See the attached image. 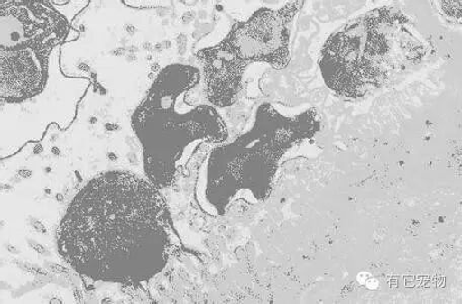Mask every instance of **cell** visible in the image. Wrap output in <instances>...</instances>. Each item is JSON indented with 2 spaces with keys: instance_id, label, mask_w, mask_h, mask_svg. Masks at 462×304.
I'll return each mask as SVG.
<instances>
[{
  "instance_id": "1",
  "label": "cell",
  "mask_w": 462,
  "mask_h": 304,
  "mask_svg": "<svg viewBox=\"0 0 462 304\" xmlns=\"http://www.w3.org/2000/svg\"><path fill=\"white\" fill-rule=\"evenodd\" d=\"M176 241L160 189L126 171L90 180L57 230L61 258L79 274L106 283L151 281L166 268Z\"/></svg>"
},
{
  "instance_id": "2",
  "label": "cell",
  "mask_w": 462,
  "mask_h": 304,
  "mask_svg": "<svg viewBox=\"0 0 462 304\" xmlns=\"http://www.w3.org/2000/svg\"><path fill=\"white\" fill-rule=\"evenodd\" d=\"M201 76L191 65H169L132 116V129L143 147L145 175L159 189L171 186L189 146L227 141V127L216 106L186 102Z\"/></svg>"
},
{
  "instance_id": "3",
  "label": "cell",
  "mask_w": 462,
  "mask_h": 304,
  "mask_svg": "<svg viewBox=\"0 0 462 304\" xmlns=\"http://www.w3.org/2000/svg\"><path fill=\"white\" fill-rule=\"evenodd\" d=\"M424 54L407 16L398 8L382 7L329 37L320 51L319 69L333 92L360 97Z\"/></svg>"
},
{
  "instance_id": "4",
  "label": "cell",
  "mask_w": 462,
  "mask_h": 304,
  "mask_svg": "<svg viewBox=\"0 0 462 304\" xmlns=\"http://www.w3.org/2000/svg\"><path fill=\"white\" fill-rule=\"evenodd\" d=\"M319 129L315 110L289 118L271 105H262L249 133L211 152L206 168V201L220 216L226 215L231 201L243 190H249L259 201H266L273 188L279 161Z\"/></svg>"
},
{
  "instance_id": "5",
  "label": "cell",
  "mask_w": 462,
  "mask_h": 304,
  "mask_svg": "<svg viewBox=\"0 0 462 304\" xmlns=\"http://www.w3.org/2000/svg\"><path fill=\"white\" fill-rule=\"evenodd\" d=\"M303 5L292 2L278 10L260 8L249 20L235 23L219 44L197 52L212 106L226 108L236 103L251 64L267 63L276 69L287 67L292 23Z\"/></svg>"
},
{
  "instance_id": "6",
  "label": "cell",
  "mask_w": 462,
  "mask_h": 304,
  "mask_svg": "<svg viewBox=\"0 0 462 304\" xmlns=\"http://www.w3.org/2000/svg\"><path fill=\"white\" fill-rule=\"evenodd\" d=\"M70 23L43 0L0 2V51L52 54L68 38Z\"/></svg>"
},
{
  "instance_id": "7",
  "label": "cell",
  "mask_w": 462,
  "mask_h": 304,
  "mask_svg": "<svg viewBox=\"0 0 462 304\" xmlns=\"http://www.w3.org/2000/svg\"><path fill=\"white\" fill-rule=\"evenodd\" d=\"M441 10L445 14L455 18L456 20L461 19V2H442Z\"/></svg>"
},
{
  "instance_id": "8",
  "label": "cell",
  "mask_w": 462,
  "mask_h": 304,
  "mask_svg": "<svg viewBox=\"0 0 462 304\" xmlns=\"http://www.w3.org/2000/svg\"><path fill=\"white\" fill-rule=\"evenodd\" d=\"M365 284L369 290H375L378 287V282L375 281V279H371V277L368 279Z\"/></svg>"
},
{
  "instance_id": "9",
  "label": "cell",
  "mask_w": 462,
  "mask_h": 304,
  "mask_svg": "<svg viewBox=\"0 0 462 304\" xmlns=\"http://www.w3.org/2000/svg\"><path fill=\"white\" fill-rule=\"evenodd\" d=\"M369 278H370V275H368L367 273H361L358 276V281H360V283L365 284Z\"/></svg>"
}]
</instances>
